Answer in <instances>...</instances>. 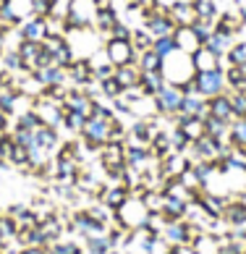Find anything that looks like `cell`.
I'll use <instances>...</instances> for the list:
<instances>
[{
    "instance_id": "db71d44e",
    "label": "cell",
    "mask_w": 246,
    "mask_h": 254,
    "mask_svg": "<svg viewBox=\"0 0 246 254\" xmlns=\"http://www.w3.org/2000/svg\"><path fill=\"white\" fill-rule=\"evenodd\" d=\"M0 131H8V113L0 110Z\"/></svg>"
},
{
    "instance_id": "ba28073f",
    "label": "cell",
    "mask_w": 246,
    "mask_h": 254,
    "mask_svg": "<svg viewBox=\"0 0 246 254\" xmlns=\"http://www.w3.org/2000/svg\"><path fill=\"white\" fill-rule=\"evenodd\" d=\"M105 53H108V61L113 65H128V63H136V50L131 40H116V37H108L105 40Z\"/></svg>"
},
{
    "instance_id": "484cf974",
    "label": "cell",
    "mask_w": 246,
    "mask_h": 254,
    "mask_svg": "<svg viewBox=\"0 0 246 254\" xmlns=\"http://www.w3.org/2000/svg\"><path fill=\"white\" fill-rule=\"evenodd\" d=\"M118 24V11L116 8H97V16H94V29H97L102 37H108L110 29Z\"/></svg>"
},
{
    "instance_id": "7dc6e473",
    "label": "cell",
    "mask_w": 246,
    "mask_h": 254,
    "mask_svg": "<svg viewBox=\"0 0 246 254\" xmlns=\"http://www.w3.org/2000/svg\"><path fill=\"white\" fill-rule=\"evenodd\" d=\"M152 50L160 55V58H165V55L176 53L178 48H176V40H173V34H168V37H157V40H155V45H152Z\"/></svg>"
},
{
    "instance_id": "7bdbcfd3",
    "label": "cell",
    "mask_w": 246,
    "mask_h": 254,
    "mask_svg": "<svg viewBox=\"0 0 246 254\" xmlns=\"http://www.w3.org/2000/svg\"><path fill=\"white\" fill-rule=\"evenodd\" d=\"M0 61H3V68H5V71H11V73H21V71H26V68H24L21 55H18V50H5Z\"/></svg>"
},
{
    "instance_id": "2e32d148",
    "label": "cell",
    "mask_w": 246,
    "mask_h": 254,
    "mask_svg": "<svg viewBox=\"0 0 246 254\" xmlns=\"http://www.w3.org/2000/svg\"><path fill=\"white\" fill-rule=\"evenodd\" d=\"M191 63H194L196 73H199V71H215V68H225L220 55H217V53H212V50H207L204 45H202V48H199V50H196V53L191 55Z\"/></svg>"
},
{
    "instance_id": "1f68e13d",
    "label": "cell",
    "mask_w": 246,
    "mask_h": 254,
    "mask_svg": "<svg viewBox=\"0 0 246 254\" xmlns=\"http://www.w3.org/2000/svg\"><path fill=\"white\" fill-rule=\"evenodd\" d=\"M131 45H134V50H136V55H139V53H144V50H152L155 37L149 34L144 26H136V29L131 32Z\"/></svg>"
},
{
    "instance_id": "d590c367",
    "label": "cell",
    "mask_w": 246,
    "mask_h": 254,
    "mask_svg": "<svg viewBox=\"0 0 246 254\" xmlns=\"http://www.w3.org/2000/svg\"><path fill=\"white\" fill-rule=\"evenodd\" d=\"M194 11H196V18H207V21H217V3L215 0H194Z\"/></svg>"
},
{
    "instance_id": "52a82bcc",
    "label": "cell",
    "mask_w": 246,
    "mask_h": 254,
    "mask_svg": "<svg viewBox=\"0 0 246 254\" xmlns=\"http://www.w3.org/2000/svg\"><path fill=\"white\" fill-rule=\"evenodd\" d=\"M181 100H184V92L178 89V87H173V84H165V87L155 95L157 116L176 118V116H178V110H181Z\"/></svg>"
},
{
    "instance_id": "7c38bea8",
    "label": "cell",
    "mask_w": 246,
    "mask_h": 254,
    "mask_svg": "<svg viewBox=\"0 0 246 254\" xmlns=\"http://www.w3.org/2000/svg\"><path fill=\"white\" fill-rule=\"evenodd\" d=\"M16 29H18V37H21V40L42 42L45 37H47V24H45V18H40V16H29V18H24V21L18 24Z\"/></svg>"
},
{
    "instance_id": "f6af8a7d",
    "label": "cell",
    "mask_w": 246,
    "mask_h": 254,
    "mask_svg": "<svg viewBox=\"0 0 246 254\" xmlns=\"http://www.w3.org/2000/svg\"><path fill=\"white\" fill-rule=\"evenodd\" d=\"M0 236H3L5 241H16L18 225H16V220L11 218V215H0Z\"/></svg>"
},
{
    "instance_id": "7a4b0ae2",
    "label": "cell",
    "mask_w": 246,
    "mask_h": 254,
    "mask_svg": "<svg viewBox=\"0 0 246 254\" xmlns=\"http://www.w3.org/2000/svg\"><path fill=\"white\" fill-rule=\"evenodd\" d=\"M149 215H152V212H149L147 207H144L141 196H134V194H131L128 199L116 210V218H113V223H118L121 228L136 231V228H144V225H147Z\"/></svg>"
},
{
    "instance_id": "d6a6232c",
    "label": "cell",
    "mask_w": 246,
    "mask_h": 254,
    "mask_svg": "<svg viewBox=\"0 0 246 254\" xmlns=\"http://www.w3.org/2000/svg\"><path fill=\"white\" fill-rule=\"evenodd\" d=\"M136 68L139 71H160L163 68V58L155 50H144L136 55Z\"/></svg>"
},
{
    "instance_id": "6da1fadb",
    "label": "cell",
    "mask_w": 246,
    "mask_h": 254,
    "mask_svg": "<svg viewBox=\"0 0 246 254\" xmlns=\"http://www.w3.org/2000/svg\"><path fill=\"white\" fill-rule=\"evenodd\" d=\"M163 76L168 84H173V87H181V84L186 81H191L196 76V68H194V63H191V55H186L181 50H176V53H170L163 58Z\"/></svg>"
},
{
    "instance_id": "d6986e66",
    "label": "cell",
    "mask_w": 246,
    "mask_h": 254,
    "mask_svg": "<svg viewBox=\"0 0 246 254\" xmlns=\"http://www.w3.org/2000/svg\"><path fill=\"white\" fill-rule=\"evenodd\" d=\"M92 65L87 58H76L68 65V84L71 87H84L87 81H92Z\"/></svg>"
},
{
    "instance_id": "44dd1931",
    "label": "cell",
    "mask_w": 246,
    "mask_h": 254,
    "mask_svg": "<svg viewBox=\"0 0 246 254\" xmlns=\"http://www.w3.org/2000/svg\"><path fill=\"white\" fill-rule=\"evenodd\" d=\"M207 50H212V53H217L220 55V58H225V55H228V50L236 45V37H231V34H225V32H212L210 37H207V40L202 42Z\"/></svg>"
},
{
    "instance_id": "277c9868",
    "label": "cell",
    "mask_w": 246,
    "mask_h": 254,
    "mask_svg": "<svg viewBox=\"0 0 246 254\" xmlns=\"http://www.w3.org/2000/svg\"><path fill=\"white\" fill-rule=\"evenodd\" d=\"M97 16V3L94 0H68V13H65V26L71 29H87L94 26Z\"/></svg>"
},
{
    "instance_id": "3957f363",
    "label": "cell",
    "mask_w": 246,
    "mask_h": 254,
    "mask_svg": "<svg viewBox=\"0 0 246 254\" xmlns=\"http://www.w3.org/2000/svg\"><path fill=\"white\" fill-rule=\"evenodd\" d=\"M100 32L94 29V26H87V29H71V32H65V40H68L71 45V50H73V58H92L100 48Z\"/></svg>"
},
{
    "instance_id": "836d02e7",
    "label": "cell",
    "mask_w": 246,
    "mask_h": 254,
    "mask_svg": "<svg viewBox=\"0 0 246 254\" xmlns=\"http://www.w3.org/2000/svg\"><path fill=\"white\" fill-rule=\"evenodd\" d=\"M84 124H87V116H81V113L65 108V113H63V124H61L65 131H71V134H81Z\"/></svg>"
},
{
    "instance_id": "4dcf8cb0",
    "label": "cell",
    "mask_w": 246,
    "mask_h": 254,
    "mask_svg": "<svg viewBox=\"0 0 246 254\" xmlns=\"http://www.w3.org/2000/svg\"><path fill=\"white\" fill-rule=\"evenodd\" d=\"M40 126H42V121H40V116H37L34 108H26V110H21V113H16V124H13V128L37 131Z\"/></svg>"
},
{
    "instance_id": "c3c4849f",
    "label": "cell",
    "mask_w": 246,
    "mask_h": 254,
    "mask_svg": "<svg viewBox=\"0 0 246 254\" xmlns=\"http://www.w3.org/2000/svg\"><path fill=\"white\" fill-rule=\"evenodd\" d=\"M191 26H194V32L202 37V42H204L207 37H210V34L215 32V21H207V18H196V21H194Z\"/></svg>"
},
{
    "instance_id": "5bb4252c",
    "label": "cell",
    "mask_w": 246,
    "mask_h": 254,
    "mask_svg": "<svg viewBox=\"0 0 246 254\" xmlns=\"http://www.w3.org/2000/svg\"><path fill=\"white\" fill-rule=\"evenodd\" d=\"M65 108H68V110H76V113H81V116L89 118V116H92V108H94V100H92L84 89L71 87L68 95H65Z\"/></svg>"
},
{
    "instance_id": "680465c9",
    "label": "cell",
    "mask_w": 246,
    "mask_h": 254,
    "mask_svg": "<svg viewBox=\"0 0 246 254\" xmlns=\"http://www.w3.org/2000/svg\"><path fill=\"white\" fill-rule=\"evenodd\" d=\"M244 254H246V252H244Z\"/></svg>"
},
{
    "instance_id": "7402d4cb",
    "label": "cell",
    "mask_w": 246,
    "mask_h": 254,
    "mask_svg": "<svg viewBox=\"0 0 246 254\" xmlns=\"http://www.w3.org/2000/svg\"><path fill=\"white\" fill-rule=\"evenodd\" d=\"M220 220L233 225V228H244V225H246V204L241 199H236V202L228 199V204H225V210L220 215Z\"/></svg>"
},
{
    "instance_id": "9f6ffc18",
    "label": "cell",
    "mask_w": 246,
    "mask_h": 254,
    "mask_svg": "<svg viewBox=\"0 0 246 254\" xmlns=\"http://www.w3.org/2000/svg\"><path fill=\"white\" fill-rule=\"evenodd\" d=\"M239 68H241V73H244V79H246V63H241Z\"/></svg>"
},
{
    "instance_id": "4316f807",
    "label": "cell",
    "mask_w": 246,
    "mask_h": 254,
    "mask_svg": "<svg viewBox=\"0 0 246 254\" xmlns=\"http://www.w3.org/2000/svg\"><path fill=\"white\" fill-rule=\"evenodd\" d=\"M139 73H141V71L136 68V63H128V65H116V81L123 87V92L139 87Z\"/></svg>"
},
{
    "instance_id": "603a6c76",
    "label": "cell",
    "mask_w": 246,
    "mask_h": 254,
    "mask_svg": "<svg viewBox=\"0 0 246 254\" xmlns=\"http://www.w3.org/2000/svg\"><path fill=\"white\" fill-rule=\"evenodd\" d=\"M131 196V191L126 189V186H121V184H113V186H105V194L100 196V202L105 204V207H110L113 212L118 210V207L123 204Z\"/></svg>"
},
{
    "instance_id": "681fc988",
    "label": "cell",
    "mask_w": 246,
    "mask_h": 254,
    "mask_svg": "<svg viewBox=\"0 0 246 254\" xmlns=\"http://www.w3.org/2000/svg\"><path fill=\"white\" fill-rule=\"evenodd\" d=\"M131 32H134V29L128 26V21H121V18H118V24L110 29L108 37H116V40H131Z\"/></svg>"
},
{
    "instance_id": "9a60e30c",
    "label": "cell",
    "mask_w": 246,
    "mask_h": 254,
    "mask_svg": "<svg viewBox=\"0 0 246 254\" xmlns=\"http://www.w3.org/2000/svg\"><path fill=\"white\" fill-rule=\"evenodd\" d=\"M34 144H40V147L45 149V152H50V155H58V144H61L58 128L42 124L40 128L34 131Z\"/></svg>"
},
{
    "instance_id": "cb8c5ba5",
    "label": "cell",
    "mask_w": 246,
    "mask_h": 254,
    "mask_svg": "<svg viewBox=\"0 0 246 254\" xmlns=\"http://www.w3.org/2000/svg\"><path fill=\"white\" fill-rule=\"evenodd\" d=\"M204 134L212 136V139H217L220 144H225V142H231V139H228L231 124H225V121L215 118V116H204Z\"/></svg>"
},
{
    "instance_id": "5b68a950",
    "label": "cell",
    "mask_w": 246,
    "mask_h": 254,
    "mask_svg": "<svg viewBox=\"0 0 246 254\" xmlns=\"http://www.w3.org/2000/svg\"><path fill=\"white\" fill-rule=\"evenodd\" d=\"M194 87L196 95H202L204 100H210L215 95H223L228 89V81H225V68H215V71H199L194 76ZM231 92V89H228Z\"/></svg>"
},
{
    "instance_id": "ac0fdd59",
    "label": "cell",
    "mask_w": 246,
    "mask_h": 254,
    "mask_svg": "<svg viewBox=\"0 0 246 254\" xmlns=\"http://www.w3.org/2000/svg\"><path fill=\"white\" fill-rule=\"evenodd\" d=\"M165 84L168 81L163 76V71H141L139 73V89H141V95H147V97H155Z\"/></svg>"
},
{
    "instance_id": "8d00e7d4",
    "label": "cell",
    "mask_w": 246,
    "mask_h": 254,
    "mask_svg": "<svg viewBox=\"0 0 246 254\" xmlns=\"http://www.w3.org/2000/svg\"><path fill=\"white\" fill-rule=\"evenodd\" d=\"M84 247H87L89 254H108L113 249V244L108 239V233H102V236H89L84 239Z\"/></svg>"
},
{
    "instance_id": "4fadbf2b",
    "label": "cell",
    "mask_w": 246,
    "mask_h": 254,
    "mask_svg": "<svg viewBox=\"0 0 246 254\" xmlns=\"http://www.w3.org/2000/svg\"><path fill=\"white\" fill-rule=\"evenodd\" d=\"M207 116H215L225 121V124H233V108H231V95L228 92H223V95H215L207 100Z\"/></svg>"
},
{
    "instance_id": "e575fe53",
    "label": "cell",
    "mask_w": 246,
    "mask_h": 254,
    "mask_svg": "<svg viewBox=\"0 0 246 254\" xmlns=\"http://www.w3.org/2000/svg\"><path fill=\"white\" fill-rule=\"evenodd\" d=\"M231 144L236 149H246V118H236L233 124H231Z\"/></svg>"
},
{
    "instance_id": "ffe728a7",
    "label": "cell",
    "mask_w": 246,
    "mask_h": 254,
    "mask_svg": "<svg viewBox=\"0 0 246 254\" xmlns=\"http://www.w3.org/2000/svg\"><path fill=\"white\" fill-rule=\"evenodd\" d=\"M170 18L178 26H191L196 21V11H194V0H178V3L170 8Z\"/></svg>"
},
{
    "instance_id": "e0dca14e",
    "label": "cell",
    "mask_w": 246,
    "mask_h": 254,
    "mask_svg": "<svg viewBox=\"0 0 246 254\" xmlns=\"http://www.w3.org/2000/svg\"><path fill=\"white\" fill-rule=\"evenodd\" d=\"M178 116L181 118H204L207 116V100L202 95H184Z\"/></svg>"
},
{
    "instance_id": "8992f818",
    "label": "cell",
    "mask_w": 246,
    "mask_h": 254,
    "mask_svg": "<svg viewBox=\"0 0 246 254\" xmlns=\"http://www.w3.org/2000/svg\"><path fill=\"white\" fill-rule=\"evenodd\" d=\"M32 108L37 110V116H40L42 124H47V126H55V128H58V126L63 124L65 102H58V100H50L47 95H40V97H34Z\"/></svg>"
},
{
    "instance_id": "11a10c76",
    "label": "cell",
    "mask_w": 246,
    "mask_h": 254,
    "mask_svg": "<svg viewBox=\"0 0 246 254\" xmlns=\"http://www.w3.org/2000/svg\"><path fill=\"white\" fill-rule=\"evenodd\" d=\"M5 244H8V241H5L3 236H0V252H3V249H5Z\"/></svg>"
},
{
    "instance_id": "f35d334b",
    "label": "cell",
    "mask_w": 246,
    "mask_h": 254,
    "mask_svg": "<svg viewBox=\"0 0 246 254\" xmlns=\"http://www.w3.org/2000/svg\"><path fill=\"white\" fill-rule=\"evenodd\" d=\"M228 65H241V63H246V40H236V45L228 50V55L223 58ZM225 65V68H228Z\"/></svg>"
},
{
    "instance_id": "60d3db41",
    "label": "cell",
    "mask_w": 246,
    "mask_h": 254,
    "mask_svg": "<svg viewBox=\"0 0 246 254\" xmlns=\"http://www.w3.org/2000/svg\"><path fill=\"white\" fill-rule=\"evenodd\" d=\"M231 108L233 118H246V89H231Z\"/></svg>"
},
{
    "instance_id": "816d5d0a",
    "label": "cell",
    "mask_w": 246,
    "mask_h": 254,
    "mask_svg": "<svg viewBox=\"0 0 246 254\" xmlns=\"http://www.w3.org/2000/svg\"><path fill=\"white\" fill-rule=\"evenodd\" d=\"M178 3V0H149V5H152V8H157V11H170V8H173Z\"/></svg>"
},
{
    "instance_id": "8fae6325",
    "label": "cell",
    "mask_w": 246,
    "mask_h": 254,
    "mask_svg": "<svg viewBox=\"0 0 246 254\" xmlns=\"http://www.w3.org/2000/svg\"><path fill=\"white\" fill-rule=\"evenodd\" d=\"M173 40H176V48L181 53H186V55H194L202 48V37L194 32V26H176Z\"/></svg>"
},
{
    "instance_id": "ee69618b",
    "label": "cell",
    "mask_w": 246,
    "mask_h": 254,
    "mask_svg": "<svg viewBox=\"0 0 246 254\" xmlns=\"http://www.w3.org/2000/svg\"><path fill=\"white\" fill-rule=\"evenodd\" d=\"M47 254H81V247L76 241H53L50 247H47Z\"/></svg>"
},
{
    "instance_id": "30bf717a",
    "label": "cell",
    "mask_w": 246,
    "mask_h": 254,
    "mask_svg": "<svg viewBox=\"0 0 246 254\" xmlns=\"http://www.w3.org/2000/svg\"><path fill=\"white\" fill-rule=\"evenodd\" d=\"M100 165L105 171H113V168H123L126 165V142H105L100 147Z\"/></svg>"
},
{
    "instance_id": "f5cc1de1",
    "label": "cell",
    "mask_w": 246,
    "mask_h": 254,
    "mask_svg": "<svg viewBox=\"0 0 246 254\" xmlns=\"http://www.w3.org/2000/svg\"><path fill=\"white\" fill-rule=\"evenodd\" d=\"M18 254H47V247H21Z\"/></svg>"
},
{
    "instance_id": "83f0119b",
    "label": "cell",
    "mask_w": 246,
    "mask_h": 254,
    "mask_svg": "<svg viewBox=\"0 0 246 254\" xmlns=\"http://www.w3.org/2000/svg\"><path fill=\"white\" fill-rule=\"evenodd\" d=\"M176 126L186 134L188 142H196V139L204 134V118H181V116H176Z\"/></svg>"
},
{
    "instance_id": "bcb514c9",
    "label": "cell",
    "mask_w": 246,
    "mask_h": 254,
    "mask_svg": "<svg viewBox=\"0 0 246 254\" xmlns=\"http://www.w3.org/2000/svg\"><path fill=\"white\" fill-rule=\"evenodd\" d=\"M100 89H102V97L105 100H118L121 95H123V87L116 81V76H110V79H105V81H100Z\"/></svg>"
},
{
    "instance_id": "6f0895ef",
    "label": "cell",
    "mask_w": 246,
    "mask_h": 254,
    "mask_svg": "<svg viewBox=\"0 0 246 254\" xmlns=\"http://www.w3.org/2000/svg\"><path fill=\"white\" fill-rule=\"evenodd\" d=\"M0 254H3V252H0Z\"/></svg>"
},
{
    "instance_id": "74e56055",
    "label": "cell",
    "mask_w": 246,
    "mask_h": 254,
    "mask_svg": "<svg viewBox=\"0 0 246 254\" xmlns=\"http://www.w3.org/2000/svg\"><path fill=\"white\" fill-rule=\"evenodd\" d=\"M3 3L8 5V11H11L16 16V21L21 24L24 18L32 16V0H3Z\"/></svg>"
},
{
    "instance_id": "f546056e",
    "label": "cell",
    "mask_w": 246,
    "mask_h": 254,
    "mask_svg": "<svg viewBox=\"0 0 246 254\" xmlns=\"http://www.w3.org/2000/svg\"><path fill=\"white\" fill-rule=\"evenodd\" d=\"M165 220H184L186 218V202L178 199V196H168L165 194V202H163V210H160Z\"/></svg>"
},
{
    "instance_id": "f907efd6",
    "label": "cell",
    "mask_w": 246,
    "mask_h": 254,
    "mask_svg": "<svg viewBox=\"0 0 246 254\" xmlns=\"http://www.w3.org/2000/svg\"><path fill=\"white\" fill-rule=\"evenodd\" d=\"M168 254H196L191 244H173V247L168 249Z\"/></svg>"
},
{
    "instance_id": "ab89813d",
    "label": "cell",
    "mask_w": 246,
    "mask_h": 254,
    "mask_svg": "<svg viewBox=\"0 0 246 254\" xmlns=\"http://www.w3.org/2000/svg\"><path fill=\"white\" fill-rule=\"evenodd\" d=\"M168 139H170V147H173V152H184L186 155V149L191 147V142L186 139V134L178 126H173V128H168Z\"/></svg>"
},
{
    "instance_id": "9c48e42d",
    "label": "cell",
    "mask_w": 246,
    "mask_h": 254,
    "mask_svg": "<svg viewBox=\"0 0 246 254\" xmlns=\"http://www.w3.org/2000/svg\"><path fill=\"white\" fill-rule=\"evenodd\" d=\"M42 48L53 55V63H55V65H63V68H68V65L76 61L65 37H45V40H42Z\"/></svg>"
},
{
    "instance_id": "f1b7e54d",
    "label": "cell",
    "mask_w": 246,
    "mask_h": 254,
    "mask_svg": "<svg viewBox=\"0 0 246 254\" xmlns=\"http://www.w3.org/2000/svg\"><path fill=\"white\" fill-rule=\"evenodd\" d=\"M215 29L231 34V37H239V34L244 32L241 16H239V13H220V16H217V21H215Z\"/></svg>"
},
{
    "instance_id": "d4e9b609",
    "label": "cell",
    "mask_w": 246,
    "mask_h": 254,
    "mask_svg": "<svg viewBox=\"0 0 246 254\" xmlns=\"http://www.w3.org/2000/svg\"><path fill=\"white\" fill-rule=\"evenodd\" d=\"M16 50H18V55H21V61H24V68H26V73H32V71H34V61H37V55L42 53V42L21 40Z\"/></svg>"
},
{
    "instance_id": "b9f144b4",
    "label": "cell",
    "mask_w": 246,
    "mask_h": 254,
    "mask_svg": "<svg viewBox=\"0 0 246 254\" xmlns=\"http://www.w3.org/2000/svg\"><path fill=\"white\" fill-rule=\"evenodd\" d=\"M8 163L16 165V168H29V147H24V144H13L11 155H8ZM29 171H32V168H29Z\"/></svg>"
}]
</instances>
